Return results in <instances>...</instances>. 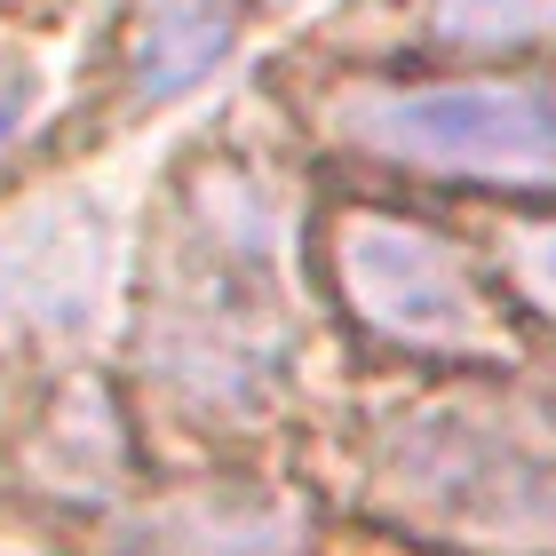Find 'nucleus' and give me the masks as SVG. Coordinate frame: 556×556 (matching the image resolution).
<instances>
[{
	"mask_svg": "<svg viewBox=\"0 0 556 556\" xmlns=\"http://www.w3.org/2000/svg\"><path fill=\"white\" fill-rule=\"evenodd\" d=\"M64 462V493H96L119 469V414L96 382H72L56 406H48L40 438H33V469Z\"/></svg>",
	"mask_w": 556,
	"mask_h": 556,
	"instance_id": "obj_8",
	"label": "nucleus"
},
{
	"mask_svg": "<svg viewBox=\"0 0 556 556\" xmlns=\"http://www.w3.org/2000/svg\"><path fill=\"white\" fill-rule=\"evenodd\" d=\"M112 556H302V509L287 493H167L112 533Z\"/></svg>",
	"mask_w": 556,
	"mask_h": 556,
	"instance_id": "obj_6",
	"label": "nucleus"
},
{
	"mask_svg": "<svg viewBox=\"0 0 556 556\" xmlns=\"http://www.w3.org/2000/svg\"><path fill=\"white\" fill-rule=\"evenodd\" d=\"M104 278L96 207H48L0 239V334H80Z\"/></svg>",
	"mask_w": 556,
	"mask_h": 556,
	"instance_id": "obj_5",
	"label": "nucleus"
},
{
	"mask_svg": "<svg viewBox=\"0 0 556 556\" xmlns=\"http://www.w3.org/2000/svg\"><path fill=\"white\" fill-rule=\"evenodd\" d=\"M326 278H334L342 311L406 358H445V366L517 358L509 318L477 287L469 255L397 207L350 199V207L326 215Z\"/></svg>",
	"mask_w": 556,
	"mask_h": 556,
	"instance_id": "obj_4",
	"label": "nucleus"
},
{
	"mask_svg": "<svg viewBox=\"0 0 556 556\" xmlns=\"http://www.w3.org/2000/svg\"><path fill=\"white\" fill-rule=\"evenodd\" d=\"M294 358V318L278 287V199L239 160L184 175L160 294L143 311V366L191 414H263Z\"/></svg>",
	"mask_w": 556,
	"mask_h": 556,
	"instance_id": "obj_1",
	"label": "nucleus"
},
{
	"mask_svg": "<svg viewBox=\"0 0 556 556\" xmlns=\"http://www.w3.org/2000/svg\"><path fill=\"white\" fill-rule=\"evenodd\" d=\"M326 136L397 175L556 191V64L469 80H342L326 88Z\"/></svg>",
	"mask_w": 556,
	"mask_h": 556,
	"instance_id": "obj_2",
	"label": "nucleus"
},
{
	"mask_svg": "<svg viewBox=\"0 0 556 556\" xmlns=\"http://www.w3.org/2000/svg\"><path fill=\"white\" fill-rule=\"evenodd\" d=\"M231 0H136V40H128V72L143 104L199 88L207 72L231 56Z\"/></svg>",
	"mask_w": 556,
	"mask_h": 556,
	"instance_id": "obj_7",
	"label": "nucleus"
},
{
	"mask_svg": "<svg viewBox=\"0 0 556 556\" xmlns=\"http://www.w3.org/2000/svg\"><path fill=\"white\" fill-rule=\"evenodd\" d=\"M501 263H509V287L525 311L556 326V223H517L501 239Z\"/></svg>",
	"mask_w": 556,
	"mask_h": 556,
	"instance_id": "obj_10",
	"label": "nucleus"
},
{
	"mask_svg": "<svg viewBox=\"0 0 556 556\" xmlns=\"http://www.w3.org/2000/svg\"><path fill=\"white\" fill-rule=\"evenodd\" d=\"M40 96H48V80H40V64L24 56V48H0V143H16L24 128H33Z\"/></svg>",
	"mask_w": 556,
	"mask_h": 556,
	"instance_id": "obj_11",
	"label": "nucleus"
},
{
	"mask_svg": "<svg viewBox=\"0 0 556 556\" xmlns=\"http://www.w3.org/2000/svg\"><path fill=\"white\" fill-rule=\"evenodd\" d=\"M374 485L429 541L477 556H556V462L477 406H429L397 421Z\"/></svg>",
	"mask_w": 556,
	"mask_h": 556,
	"instance_id": "obj_3",
	"label": "nucleus"
},
{
	"mask_svg": "<svg viewBox=\"0 0 556 556\" xmlns=\"http://www.w3.org/2000/svg\"><path fill=\"white\" fill-rule=\"evenodd\" d=\"M421 33L453 56L533 48V40H556V0H421Z\"/></svg>",
	"mask_w": 556,
	"mask_h": 556,
	"instance_id": "obj_9",
	"label": "nucleus"
}]
</instances>
